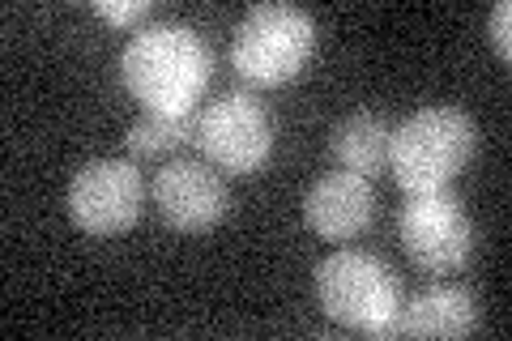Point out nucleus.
I'll return each instance as SVG.
<instances>
[{"label": "nucleus", "mask_w": 512, "mask_h": 341, "mask_svg": "<svg viewBox=\"0 0 512 341\" xmlns=\"http://www.w3.org/2000/svg\"><path fill=\"white\" fill-rule=\"evenodd\" d=\"M154 209L171 231L180 235H205L227 218L231 192L222 184L218 167H210L205 158H171L163 171L154 175Z\"/></svg>", "instance_id": "6e6552de"}, {"label": "nucleus", "mask_w": 512, "mask_h": 341, "mask_svg": "<svg viewBox=\"0 0 512 341\" xmlns=\"http://www.w3.org/2000/svg\"><path fill=\"white\" fill-rule=\"evenodd\" d=\"M316 303L333 324L350 333L393 341L402 320V282L372 252L342 248L316 265Z\"/></svg>", "instance_id": "f03ea898"}, {"label": "nucleus", "mask_w": 512, "mask_h": 341, "mask_svg": "<svg viewBox=\"0 0 512 341\" xmlns=\"http://www.w3.org/2000/svg\"><path fill=\"white\" fill-rule=\"evenodd\" d=\"M389 145H393V124L380 111H350L329 133L333 162L342 171L363 175V180H376V175L389 171Z\"/></svg>", "instance_id": "9b49d317"}, {"label": "nucleus", "mask_w": 512, "mask_h": 341, "mask_svg": "<svg viewBox=\"0 0 512 341\" xmlns=\"http://www.w3.org/2000/svg\"><path fill=\"white\" fill-rule=\"evenodd\" d=\"M197 150L205 162L227 175H256L265 171L274 154V120L256 103V94H222L197 120Z\"/></svg>", "instance_id": "0eeeda50"}, {"label": "nucleus", "mask_w": 512, "mask_h": 341, "mask_svg": "<svg viewBox=\"0 0 512 341\" xmlns=\"http://www.w3.org/2000/svg\"><path fill=\"white\" fill-rule=\"evenodd\" d=\"M376 214V192L372 180L355 171H329L308 188L303 197V222L312 226L320 239L329 243H350L359 239Z\"/></svg>", "instance_id": "1a4fd4ad"}, {"label": "nucleus", "mask_w": 512, "mask_h": 341, "mask_svg": "<svg viewBox=\"0 0 512 341\" xmlns=\"http://www.w3.org/2000/svg\"><path fill=\"white\" fill-rule=\"evenodd\" d=\"M197 120L201 111H180V116H167V111H146L141 120H133L128 128V158L133 162H154L167 154H180L188 145H197Z\"/></svg>", "instance_id": "f8f14e48"}, {"label": "nucleus", "mask_w": 512, "mask_h": 341, "mask_svg": "<svg viewBox=\"0 0 512 341\" xmlns=\"http://www.w3.org/2000/svg\"><path fill=\"white\" fill-rule=\"evenodd\" d=\"M90 9L99 13L103 22H111V26H137L141 18H150L146 0H120V5H111V0H94Z\"/></svg>", "instance_id": "ddd939ff"}, {"label": "nucleus", "mask_w": 512, "mask_h": 341, "mask_svg": "<svg viewBox=\"0 0 512 341\" xmlns=\"http://www.w3.org/2000/svg\"><path fill=\"white\" fill-rule=\"evenodd\" d=\"M474 329H478V303L457 282H436L419 290L410 303H402V320H397V337H427V341L470 337Z\"/></svg>", "instance_id": "9d476101"}, {"label": "nucleus", "mask_w": 512, "mask_h": 341, "mask_svg": "<svg viewBox=\"0 0 512 341\" xmlns=\"http://www.w3.org/2000/svg\"><path fill=\"white\" fill-rule=\"evenodd\" d=\"M146 175L133 158H94L69 180V218L94 239L124 235L146 209Z\"/></svg>", "instance_id": "423d86ee"}, {"label": "nucleus", "mask_w": 512, "mask_h": 341, "mask_svg": "<svg viewBox=\"0 0 512 341\" xmlns=\"http://www.w3.org/2000/svg\"><path fill=\"white\" fill-rule=\"evenodd\" d=\"M316 52V22L295 5H256L231 35V69L256 90H278Z\"/></svg>", "instance_id": "20e7f679"}, {"label": "nucleus", "mask_w": 512, "mask_h": 341, "mask_svg": "<svg viewBox=\"0 0 512 341\" xmlns=\"http://www.w3.org/2000/svg\"><path fill=\"white\" fill-rule=\"evenodd\" d=\"M214 73V56L205 39L188 26L150 22L128 35L120 52V81L146 111H197Z\"/></svg>", "instance_id": "f257e3e1"}, {"label": "nucleus", "mask_w": 512, "mask_h": 341, "mask_svg": "<svg viewBox=\"0 0 512 341\" xmlns=\"http://www.w3.org/2000/svg\"><path fill=\"white\" fill-rule=\"evenodd\" d=\"M397 239L414 269L457 273L474 252V222L453 188L406 192V205L397 214Z\"/></svg>", "instance_id": "39448f33"}, {"label": "nucleus", "mask_w": 512, "mask_h": 341, "mask_svg": "<svg viewBox=\"0 0 512 341\" xmlns=\"http://www.w3.org/2000/svg\"><path fill=\"white\" fill-rule=\"evenodd\" d=\"M491 47L500 60H512V5L508 0H500L491 9Z\"/></svg>", "instance_id": "4468645a"}, {"label": "nucleus", "mask_w": 512, "mask_h": 341, "mask_svg": "<svg viewBox=\"0 0 512 341\" xmlns=\"http://www.w3.org/2000/svg\"><path fill=\"white\" fill-rule=\"evenodd\" d=\"M478 145V128L461 107H419L393 128L389 171L402 192H436L453 188V180L470 167Z\"/></svg>", "instance_id": "7ed1b4c3"}]
</instances>
